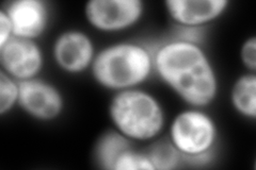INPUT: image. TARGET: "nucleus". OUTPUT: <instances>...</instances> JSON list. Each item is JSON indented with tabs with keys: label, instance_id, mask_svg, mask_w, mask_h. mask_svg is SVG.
Returning a JSON list of instances; mask_svg holds the SVG:
<instances>
[{
	"label": "nucleus",
	"instance_id": "obj_1",
	"mask_svg": "<svg viewBox=\"0 0 256 170\" xmlns=\"http://www.w3.org/2000/svg\"><path fill=\"white\" fill-rule=\"evenodd\" d=\"M154 76L187 107L207 109L219 95L220 80L202 43L171 35L153 44Z\"/></svg>",
	"mask_w": 256,
	"mask_h": 170
},
{
	"label": "nucleus",
	"instance_id": "obj_2",
	"mask_svg": "<svg viewBox=\"0 0 256 170\" xmlns=\"http://www.w3.org/2000/svg\"><path fill=\"white\" fill-rule=\"evenodd\" d=\"M90 72L96 84L112 93L142 87L154 77L153 44L125 39L104 46Z\"/></svg>",
	"mask_w": 256,
	"mask_h": 170
},
{
	"label": "nucleus",
	"instance_id": "obj_3",
	"mask_svg": "<svg viewBox=\"0 0 256 170\" xmlns=\"http://www.w3.org/2000/svg\"><path fill=\"white\" fill-rule=\"evenodd\" d=\"M108 116L112 129L132 144L155 142L168 125L164 103L143 86L112 94Z\"/></svg>",
	"mask_w": 256,
	"mask_h": 170
},
{
	"label": "nucleus",
	"instance_id": "obj_4",
	"mask_svg": "<svg viewBox=\"0 0 256 170\" xmlns=\"http://www.w3.org/2000/svg\"><path fill=\"white\" fill-rule=\"evenodd\" d=\"M166 139L180 153L182 164L205 166L214 160L220 139L216 119L202 108L180 111L166 125Z\"/></svg>",
	"mask_w": 256,
	"mask_h": 170
},
{
	"label": "nucleus",
	"instance_id": "obj_5",
	"mask_svg": "<svg viewBox=\"0 0 256 170\" xmlns=\"http://www.w3.org/2000/svg\"><path fill=\"white\" fill-rule=\"evenodd\" d=\"M142 0H90L84 4V18L93 30L105 34L122 33L143 19Z\"/></svg>",
	"mask_w": 256,
	"mask_h": 170
},
{
	"label": "nucleus",
	"instance_id": "obj_6",
	"mask_svg": "<svg viewBox=\"0 0 256 170\" xmlns=\"http://www.w3.org/2000/svg\"><path fill=\"white\" fill-rule=\"evenodd\" d=\"M95 42L82 29H66L56 36L52 46V58L64 74L76 76L90 71L98 53Z\"/></svg>",
	"mask_w": 256,
	"mask_h": 170
},
{
	"label": "nucleus",
	"instance_id": "obj_7",
	"mask_svg": "<svg viewBox=\"0 0 256 170\" xmlns=\"http://www.w3.org/2000/svg\"><path fill=\"white\" fill-rule=\"evenodd\" d=\"M18 107L30 118L50 123L63 114L66 97L57 85L38 77L20 82Z\"/></svg>",
	"mask_w": 256,
	"mask_h": 170
},
{
	"label": "nucleus",
	"instance_id": "obj_8",
	"mask_svg": "<svg viewBox=\"0 0 256 170\" xmlns=\"http://www.w3.org/2000/svg\"><path fill=\"white\" fill-rule=\"evenodd\" d=\"M0 66L18 82L38 78L45 66V53L38 40L12 37L0 47Z\"/></svg>",
	"mask_w": 256,
	"mask_h": 170
},
{
	"label": "nucleus",
	"instance_id": "obj_9",
	"mask_svg": "<svg viewBox=\"0 0 256 170\" xmlns=\"http://www.w3.org/2000/svg\"><path fill=\"white\" fill-rule=\"evenodd\" d=\"M2 9L9 17L14 37L38 40L50 25V7L43 0H14Z\"/></svg>",
	"mask_w": 256,
	"mask_h": 170
},
{
	"label": "nucleus",
	"instance_id": "obj_10",
	"mask_svg": "<svg viewBox=\"0 0 256 170\" xmlns=\"http://www.w3.org/2000/svg\"><path fill=\"white\" fill-rule=\"evenodd\" d=\"M228 0H166V11L175 27L205 29L228 10Z\"/></svg>",
	"mask_w": 256,
	"mask_h": 170
},
{
	"label": "nucleus",
	"instance_id": "obj_11",
	"mask_svg": "<svg viewBox=\"0 0 256 170\" xmlns=\"http://www.w3.org/2000/svg\"><path fill=\"white\" fill-rule=\"evenodd\" d=\"M230 102L239 116L248 120H255L256 72L246 71L236 78L230 91Z\"/></svg>",
	"mask_w": 256,
	"mask_h": 170
},
{
	"label": "nucleus",
	"instance_id": "obj_12",
	"mask_svg": "<svg viewBox=\"0 0 256 170\" xmlns=\"http://www.w3.org/2000/svg\"><path fill=\"white\" fill-rule=\"evenodd\" d=\"M134 145L114 129L104 132L94 145L95 164L102 169L114 170L118 158Z\"/></svg>",
	"mask_w": 256,
	"mask_h": 170
},
{
	"label": "nucleus",
	"instance_id": "obj_13",
	"mask_svg": "<svg viewBox=\"0 0 256 170\" xmlns=\"http://www.w3.org/2000/svg\"><path fill=\"white\" fill-rule=\"evenodd\" d=\"M146 151L155 170H175L182 164L180 153L166 137L150 143Z\"/></svg>",
	"mask_w": 256,
	"mask_h": 170
},
{
	"label": "nucleus",
	"instance_id": "obj_14",
	"mask_svg": "<svg viewBox=\"0 0 256 170\" xmlns=\"http://www.w3.org/2000/svg\"><path fill=\"white\" fill-rule=\"evenodd\" d=\"M20 82L0 71V116H6L18 107Z\"/></svg>",
	"mask_w": 256,
	"mask_h": 170
},
{
	"label": "nucleus",
	"instance_id": "obj_15",
	"mask_svg": "<svg viewBox=\"0 0 256 170\" xmlns=\"http://www.w3.org/2000/svg\"><path fill=\"white\" fill-rule=\"evenodd\" d=\"M114 170H155L146 150H139L134 145L120 156Z\"/></svg>",
	"mask_w": 256,
	"mask_h": 170
},
{
	"label": "nucleus",
	"instance_id": "obj_16",
	"mask_svg": "<svg viewBox=\"0 0 256 170\" xmlns=\"http://www.w3.org/2000/svg\"><path fill=\"white\" fill-rule=\"evenodd\" d=\"M240 62L249 72H256V37L254 35L244 40L240 47Z\"/></svg>",
	"mask_w": 256,
	"mask_h": 170
},
{
	"label": "nucleus",
	"instance_id": "obj_17",
	"mask_svg": "<svg viewBox=\"0 0 256 170\" xmlns=\"http://www.w3.org/2000/svg\"><path fill=\"white\" fill-rule=\"evenodd\" d=\"M14 37L12 25L4 9L0 10V47L6 45L9 40Z\"/></svg>",
	"mask_w": 256,
	"mask_h": 170
}]
</instances>
